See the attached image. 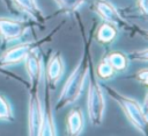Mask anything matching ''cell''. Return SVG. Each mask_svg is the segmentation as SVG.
Returning a JSON list of instances; mask_svg holds the SVG:
<instances>
[{
	"label": "cell",
	"mask_w": 148,
	"mask_h": 136,
	"mask_svg": "<svg viewBox=\"0 0 148 136\" xmlns=\"http://www.w3.org/2000/svg\"><path fill=\"white\" fill-rule=\"evenodd\" d=\"M91 40H92V36H90V38L87 42L86 40H83L84 49H83L82 56L80 57L75 67L72 70L71 74L67 77L61 88V92L56 101V106H54L56 112H59L60 109L76 102V100L81 96V93L84 88L86 79L88 77L90 64H91V55H90Z\"/></svg>",
	"instance_id": "1"
},
{
	"label": "cell",
	"mask_w": 148,
	"mask_h": 136,
	"mask_svg": "<svg viewBox=\"0 0 148 136\" xmlns=\"http://www.w3.org/2000/svg\"><path fill=\"white\" fill-rule=\"evenodd\" d=\"M102 87L105 90L106 94L118 103V106L121 108L123 113L125 114L127 121L132 124V127L141 135H147L146 130L148 119L146 106L142 105L139 100L120 93L119 91H117L108 84H102Z\"/></svg>",
	"instance_id": "2"
},
{
	"label": "cell",
	"mask_w": 148,
	"mask_h": 136,
	"mask_svg": "<svg viewBox=\"0 0 148 136\" xmlns=\"http://www.w3.org/2000/svg\"><path fill=\"white\" fill-rule=\"evenodd\" d=\"M92 64V62H91ZM90 69L88 72V90H87V114L91 124L101 126L103 123L104 113H105V96L101 81L96 78L94 69Z\"/></svg>",
	"instance_id": "3"
},
{
	"label": "cell",
	"mask_w": 148,
	"mask_h": 136,
	"mask_svg": "<svg viewBox=\"0 0 148 136\" xmlns=\"http://www.w3.org/2000/svg\"><path fill=\"white\" fill-rule=\"evenodd\" d=\"M64 22H61L53 31H51L46 37L39 40V41H28V42H21L17 43L15 45H12L9 48H7L0 56V67H8V66H14L21 62H23V59L25 58L27 53L35 46L42 45L45 42H49L52 40V37L54 36V34L62 27Z\"/></svg>",
	"instance_id": "4"
},
{
	"label": "cell",
	"mask_w": 148,
	"mask_h": 136,
	"mask_svg": "<svg viewBox=\"0 0 148 136\" xmlns=\"http://www.w3.org/2000/svg\"><path fill=\"white\" fill-rule=\"evenodd\" d=\"M35 24L31 20L0 16V38L2 44H8L22 38L29 28Z\"/></svg>",
	"instance_id": "5"
},
{
	"label": "cell",
	"mask_w": 148,
	"mask_h": 136,
	"mask_svg": "<svg viewBox=\"0 0 148 136\" xmlns=\"http://www.w3.org/2000/svg\"><path fill=\"white\" fill-rule=\"evenodd\" d=\"M91 9L103 21L114 24L118 29H124L126 31L133 29L132 24L121 16L118 8L110 0H95L91 5Z\"/></svg>",
	"instance_id": "6"
},
{
	"label": "cell",
	"mask_w": 148,
	"mask_h": 136,
	"mask_svg": "<svg viewBox=\"0 0 148 136\" xmlns=\"http://www.w3.org/2000/svg\"><path fill=\"white\" fill-rule=\"evenodd\" d=\"M28 135L38 136L43 116V102L38 87H28Z\"/></svg>",
	"instance_id": "7"
},
{
	"label": "cell",
	"mask_w": 148,
	"mask_h": 136,
	"mask_svg": "<svg viewBox=\"0 0 148 136\" xmlns=\"http://www.w3.org/2000/svg\"><path fill=\"white\" fill-rule=\"evenodd\" d=\"M39 48L40 45L32 48L23 59L25 72L29 78L28 87H38L43 76V56Z\"/></svg>",
	"instance_id": "8"
},
{
	"label": "cell",
	"mask_w": 148,
	"mask_h": 136,
	"mask_svg": "<svg viewBox=\"0 0 148 136\" xmlns=\"http://www.w3.org/2000/svg\"><path fill=\"white\" fill-rule=\"evenodd\" d=\"M65 73V62L60 51H54L49 56L45 66V85L50 91H54Z\"/></svg>",
	"instance_id": "9"
},
{
	"label": "cell",
	"mask_w": 148,
	"mask_h": 136,
	"mask_svg": "<svg viewBox=\"0 0 148 136\" xmlns=\"http://www.w3.org/2000/svg\"><path fill=\"white\" fill-rule=\"evenodd\" d=\"M58 135L57 126L53 116V110L50 102L49 88H45V101L43 102V116L38 131V136H56Z\"/></svg>",
	"instance_id": "10"
},
{
	"label": "cell",
	"mask_w": 148,
	"mask_h": 136,
	"mask_svg": "<svg viewBox=\"0 0 148 136\" xmlns=\"http://www.w3.org/2000/svg\"><path fill=\"white\" fill-rule=\"evenodd\" d=\"M12 2L17 10L28 15L30 20L34 21L37 26L43 27L45 24L46 17L39 8L37 0H12Z\"/></svg>",
	"instance_id": "11"
},
{
	"label": "cell",
	"mask_w": 148,
	"mask_h": 136,
	"mask_svg": "<svg viewBox=\"0 0 148 136\" xmlns=\"http://www.w3.org/2000/svg\"><path fill=\"white\" fill-rule=\"evenodd\" d=\"M118 35H119V29L114 24L103 21L97 26L95 33L92 34V37L99 45L109 46L117 40Z\"/></svg>",
	"instance_id": "12"
},
{
	"label": "cell",
	"mask_w": 148,
	"mask_h": 136,
	"mask_svg": "<svg viewBox=\"0 0 148 136\" xmlns=\"http://www.w3.org/2000/svg\"><path fill=\"white\" fill-rule=\"evenodd\" d=\"M66 133L69 136H79L84 129V115L80 107L72 108L66 115Z\"/></svg>",
	"instance_id": "13"
},
{
	"label": "cell",
	"mask_w": 148,
	"mask_h": 136,
	"mask_svg": "<svg viewBox=\"0 0 148 136\" xmlns=\"http://www.w3.org/2000/svg\"><path fill=\"white\" fill-rule=\"evenodd\" d=\"M104 58L112 66L116 73H124L130 66L128 56L120 50H111L104 55Z\"/></svg>",
	"instance_id": "14"
},
{
	"label": "cell",
	"mask_w": 148,
	"mask_h": 136,
	"mask_svg": "<svg viewBox=\"0 0 148 136\" xmlns=\"http://www.w3.org/2000/svg\"><path fill=\"white\" fill-rule=\"evenodd\" d=\"M94 73L96 76V78L101 81V83H105L111 80L112 78H114V76L117 74L114 72V70L112 69V66L108 63V60L104 58V56L99 59V62L97 63V65L94 69Z\"/></svg>",
	"instance_id": "15"
},
{
	"label": "cell",
	"mask_w": 148,
	"mask_h": 136,
	"mask_svg": "<svg viewBox=\"0 0 148 136\" xmlns=\"http://www.w3.org/2000/svg\"><path fill=\"white\" fill-rule=\"evenodd\" d=\"M14 120H15V115L9 100L3 94L0 93V121L13 122Z\"/></svg>",
	"instance_id": "16"
},
{
	"label": "cell",
	"mask_w": 148,
	"mask_h": 136,
	"mask_svg": "<svg viewBox=\"0 0 148 136\" xmlns=\"http://www.w3.org/2000/svg\"><path fill=\"white\" fill-rule=\"evenodd\" d=\"M86 1L87 0H54V2L59 8L58 13H66V14L75 13Z\"/></svg>",
	"instance_id": "17"
},
{
	"label": "cell",
	"mask_w": 148,
	"mask_h": 136,
	"mask_svg": "<svg viewBox=\"0 0 148 136\" xmlns=\"http://www.w3.org/2000/svg\"><path fill=\"white\" fill-rule=\"evenodd\" d=\"M130 60H139V62H143L146 63L148 60V50L147 48H142L140 50H135L133 52H131L130 55H127Z\"/></svg>",
	"instance_id": "18"
},
{
	"label": "cell",
	"mask_w": 148,
	"mask_h": 136,
	"mask_svg": "<svg viewBox=\"0 0 148 136\" xmlns=\"http://www.w3.org/2000/svg\"><path fill=\"white\" fill-rule=\"evenodd\" d=\"M133 78L139 84H142L143 86H147L148 85V69L146 66L145 67H141L139 71L135 72V74L133 76Z\"/></svg>",
	"instance_id": "19"
},
{
	"label": "cell",
	"mask_w": 148,
	"mask_h": 136,
	"mask_svg": "<svg viewBox=\"0 0 148 136\" xmlns=\"http://www.w3.org/2000/svg\"><path fill=\"white\" fill-rule=\"evenodd\" d=\"M136 7L143 16H147V14H148V0H136Z\"/></svg>",
	"instance_id": "20"
},
{
	"label": "cell",
	"mask_w": 148,
	"mask_h": 136,
	"mask_svg": "<svg viewBox=\"0 0 148 136\" xmlns=\"http://www.w3.org/2000/svg\"><path fill=\"white\" fill-rule=\"evenodd\" d=\"M0 73H3V74H9L12 78H15L16 80H18V81H21V83H24V81H23L21 78H16V77H14V76H13V73H10V72H7V71H5V70H3V69H1V67H0Z\"/></svg>",
	"instance_id": "21"
}]
</instances>
